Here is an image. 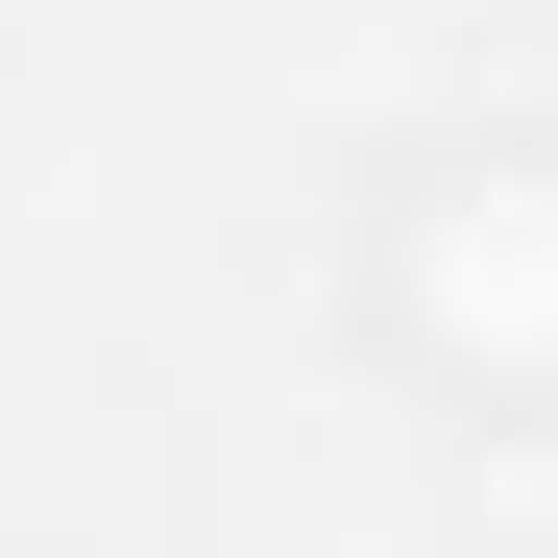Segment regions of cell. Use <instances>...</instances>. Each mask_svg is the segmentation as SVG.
<instances>
[{"instance_id":"1","label":"cell","mask_w":558,"mask_h":558,"mask_svg":"<svg viewBox=\"0 0 558 558\" xmlns=\"http://www.w3.org/2000/svg\"><path fill=\"white\" fill-rule=\"evenodd\" d=\"M389 340L486 413L558 389V146H437L389 195Z\"/></svg>"}]
</instances>
